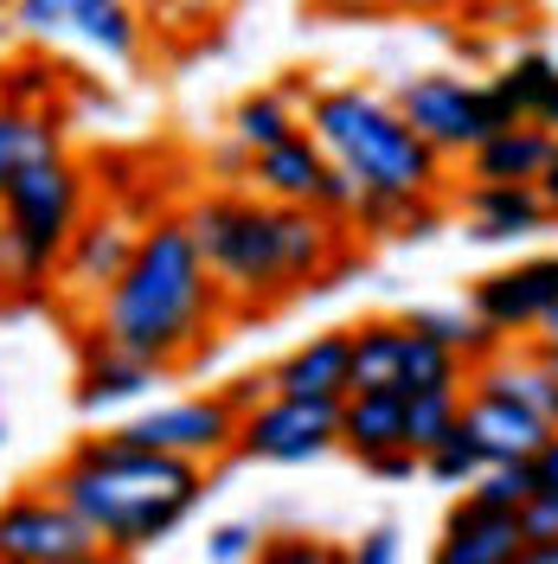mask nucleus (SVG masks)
Returning a JSON list of instances; mask_svg holds the SVG:
<instances>
[{
    "label": "nucleus",
    "mask_w": 558,
    "mask_h": 564,
    "mask_svg": "<svg viewBox=\"0 0 558 564\" xmlns=\"http://www.w3.org/2000/svg\"><path fill=\"white\" fill-rule=\"evenodd\" d=\"M193 238L206 250L212 276L225 302L238 308H270L302 289H334L341 270V218L314 206H277V199H245V193H212L186 212Z\"/></svg>",
    "instance_id": "1"
},
{
    "label": "nucleus",
    "mask_w": 558,
    "mask_h": 564,
    "mask_svg": "<svg viewBox=\"0 0 558 564\" xmlns=\"http://www.w3.org/2000/svg\"><path fill=\"white\" fill-rule=\"evenodd\" d=\"M45 488L97 532L104 552L129 558V552L174 539L193 520V507L206 500V462L161 456V449H141L109 430V436L77 443Z\"/></svg>",
    "instance_id": "2"
},
{
    "label": "nucleus",
    "mask_w": 558,
    "mask_h": 564,
    "mask_svg": "<svg viewBox=\"0 0 558 564\" xmlns=\"http://www.w3.org/2000/svg\"><path fill=\"white\" fill-rule=\"evenodd\" d=\"M225 315V289L212 276L206 250L186 218H161L154 231L136 238L129 270L104 289L97 302V334L116 347L180 366Z\"/></svg>",
    "instance_id": "3"
},
{
    "label": "nucleus",
    "mask_w": 558,
    "mask_h": 564,
    "mask_svg": "<svg viewBox=\"0 0 558 564\" xmlns=\"http://www.w3.org/2000/svg\"><path fill=\"white\" fill-rule=\"evenodd\" d=\"M309 135L328 148L334 167L360 180V193H391V199H437L443 193V154L398 116L391 97L366 84H334L309 97Z\"/></svg>",
    "instance_id": "4"
},
{
    "label": "nucleus",
    "mask_w": 558,
    "mask_h": 564,
    "mask_svg": "<svg viewBox=\"0 0 558 564\" xmlns=\"http://www.w3.org/2000/svg\"><path fill=\"white\" fill-rule=\"evenodd\" d=\"M77 218H84V174L65 154L13 174L0 186V276L39 289L58 270V250L77 231Z\"/></svg>",
    "instance_id": "5"
},
{
    "label": "nucleus",
    "mask_w": 558,
    "mask_h": 564,
    "mask_svg": "<svg viewBox=\"0 0 558 564\" xmlns=\"http://www.w3.org/2000/svg\"><path fill=\"white\" fill-rule=\"evenodd\" d=\"M391 104H398V116H405L443 161L469 154L489 129L521 122V109L507 104V90H501L494 77L475 84V77H455V70H418V77H405V84L391 90Z\"/></svg>",
    "instance_id": "6"
},
{
    "label": "nucleus",
    "mask_w": 558,
    "mask_h": 564,
    "mask_svg": "<svg viewBox=\"0 0 558 564\" xmlns=\"http://www.w3.org/2000/svg\"><path fill=\"white\" fill-rule=\"evenodd\" d=\"M341 449V404L334 398H296V391H264L238 417V456L270 462V468H302Z\"/></svg>",
    "instance_id": "7"
},
{
    "label": "nucleus",
    "mask_w": 558,
    "mask_h": 564,
    "mask_svg": "<svg viewBox=\"0 0 558 564\" xmlns=\"http://www.w3.org/2000/svg\"><path fill=\"white\" fill-rule=\"evenodd\" d=\"M238 404L225 391H206V398H174V404H154L129 417L116 436H129L141 449H161V456H186V462H218L238 449Z\"/></svg>",
    "instance_id": "8"
},
{
    "label": "nucleus",
    "mask_w": 558,
    "mask_h": 564,
    "mask_svg": "<svg viewBox=\"0 0 558 564\" xmlns=\"http://www.w3.org/2000/svg\"><path fill=\"white\" fill-rule=\"evenodd\" d=\"M97 532L58 494H13L0 507V558L7 564H84L97 558Z\"/></svg>",
    "instance_id": "9"
},
{
    "label": "nucleus",
    "mask_w": 558,
    "mask_h": 564,
    "mask_svg": "<svg viewBox=\"0 0 558 564\" xmlns=\"http://www.w3.org/2000/svg\"><path fill=\"white\" fill-rule=\"evenodd\" d=\"M13 13L33 39H77V45L104 52L109 65H129L141 52L129 0H13Z\"/></svg>",
    "instance_id": "10"
},
{
    "label": "nucleus",
    "mask_w": 558,
    "mask_h": 564,
    "mask_svg": "<svg viewBox=\"0 0 558 564\" xmlns=\"http://www.w3.org/2000/svg\"><path fill=\"white\" fill-rule=\"evenodd\" d=\"M469 308L489 321V327H501L507 340H514V334H533V327L558 308V250L552 257H526V263H514V270L482 276L475 295H469Z\"/></svg>",
    "instance_id": "11"
},
{
    "label": "nucleus",
    "mask_w": 558,
    "mask_h": 564,
    "mask_svg": "<svg viewBox=\"0 0 558 564\" xmlns=\"http://www.w3.org/2000/svg\"><path fill=\"white\" fill-rule=\"evenodd\" d=\"M455 430L475 443V456H482V468H489V462H533V449L546 443L552 423L539 417V411H526L521 398L462 386V417H455Z\"/></svg>",
    "instance_id": "12"
},
{
    "label": "nucleus",
    "mask_w": 558,
    "mask_h": 564,
    "mask_svg": "<svg viewBox=\"0 0 558 564\" xmlns=\"http://www.w3.org/2000/svg\"><path fill=\"white\" fill-rule=\"evenodd\" d=\"M136 238L141 231H129L122 218H77V231L58 250V289L77 302H104V289L129 270Z\"/></svg>",
    "instance_id": "13"
},
{
    "label": "nucleus",
    "mask_w": 558,
    "mask_h": 564,
    "mask_svg": "<svg viewBox=\"0 0 558 564\" xmlns=\"http://www.w3.org/2000/svg\"><path fill=\"white\" fill-rule=\"evenodd\" d=\"M462 212H469L475 245H521V238H539L552 225V212H546L533 180H469Z\"/></svg>",
    "instance_id": "14"
},
{
    "label": "nucleus",
    "mask_w": 558,
    "mask_h": 564,
    "mask_svg": "<svg viewBox=\"0 0 558 564\" xmlns=\"http://www.w3.org/2000/svg\"><path fill=\"white\" fill-rule=\"evenodd\" d=\"M526 532L521 513L507 507H482L475 494H462L443 520V539H437V558L443 564H521Z\"/></svg>",
    "instance_id": "15"
},
{
    "label": "nucleus",
    "mask_w": 558,
    "mask_h": 564,
    "mask_svg": "<svg viewBox=\"0 0 558 564\" xmlns=\"http://www.w3.org/2000/svg\"><path fill=\"white\" fill-rule=\"evenodd\" d=\"M168 379V366L161 359H141V352L116 347V340H90L84 352V372H77V404L84 411H116V404H141L148 391Z\"/></svg>",
    "instance_id": "16"
},
{
    "label": "nucleus",
    "mask_w": 558,
    "mask_h": 564,
    "mask_svg": "<svg viewBox=\"0 0 558 564\" xmlns=\"http://www.w3.org/2000/svg\"><path fill=\"white\" fill-rule=\"evenodd\" d=\"M353 372V327H328V334H309L302 347H289L270 366V391H296V398H347Z\"/></svg>",
    "instance_id": "17"
},
{
    "label": "nucleus",
    "mask_w": 558,
    "mask_h": 564,
    "mask_svg": "<svg viewBox=\"0 0 558 564\" xmlns=\"http://www.w3.org/2000/svg\"><path fill=\"white\" fill-rule=\"evenodd\" d=\"M321 174H328V148H321L309 129H296V135H282L277 148L250 154V186H257L264 199H277V206H314Z\"/></svg>",
    "instance_id": "18"
},
{
    "label": "nucleus",
    "mask_w": 558,
    "mask_h": 564,
    "mask_svg": "<svg viewBox=\"0 0 558 564\" xmlns=\"http://www.w3.org/2000/svg\"><path fill=\"white\" fill-rule=\"evenodd\" d=\"M341 449L360 462H379L405 443V391H347L341 398Z\"/></svg>",
    "instance_id": "19"
},
{
    "label": "nucleus",
    "mask_w": 558,
    "mask_h": 564,
    "mask_svg": "<svg viewBox=\"0 0 558 564\" xmlns=\"http://www.w3.org/2000/svg\"><path fill=\"white\" fill-rule=\"evenodd\" d=\"M552 129L539 122H507V129H489V135L469 148V180H539L546 154H552Z\"/></svg>",
    "instance_id": "20"
},
{
    "label": "nucleus",
    "mask_w": 558,
    "mask_h": 564,
    "mask_svg": "<svg viewBox=\"0 0 558 564\" xmlns=\"http://www.w3.org/2000/svg\"><path fill=\"white\" fill-rule=\"evenodd\" d=\"M52 154H65V135L45 109L0 104V186L13 174H26L33 161H52Z\"/></svg>",
    "instance_id": "21"
},
{
    "label": "nucleus",
    "mask_w": 558,
    "mask_h": 564,
    "mask_svg": "<svg viewBox=\"0 0 558 564\" xmlns=\"http://www.w3.org/2000/svg\"><path fill=\"white\" fill-rule=\"evenodd\" d=\"M494 84L507 90V104L521 109L526 122H539V129H552L558 135V58H546V52H521Z\"/></svg>",
    "instance_id": "22"
},
{
    "label": "nucleus",
    "mask_w": 558,
    "mask_h": 564,
    "mask_svg": "<svg viewBox=\"0 0 558 564\" xmlns=\"http://www.w3.org/2000/svg\"><path fill=\"white\" fill-rule=\"evenodd\" d=\"M430 386H469V359L405 321V340H398V391H430Z\"/></svg>",
    "instance_id": "23"
},
{
    "label": "nucleus",
    "mask_w": 558,
    "mask_h": 564,
    "mask_svg": "<svg viewBox=\"0 0 558 564\" xmlns=\"http://www.w3.org/2000/svg\"><path fill=\"white\" fill-rule=\"evenodd\" d=\"M398 340H405V321H360L347 391H398Z\"/></svg>",
    "instance_id": "24"
},
{
    "label": "nucleus",
    "mask_w": 558,
    "mask_h": 564,
    "mask_svg": "<svg viewBox=\"0 0 558 564\" xmlns=\"http://www.w3.org/2000/svg\"><path fill=\"white\" fill-rule=\"evenodd\" d=\"M398 321L423 327L430 340H443L450 352H462L469 366H482L489 352L507 347V334H501V327H489V321L475 315V308H469V315H462V308H411V315H398Z\"/></svg>",
    "instance_id": "25"
},
{
    "label": "nucleus",
    "mask_w": 558,
    "mask_h": 564,
    "mask_svg": "<svg viewBox=\"0 0 558 564\" xmlns=\"http://www.w3.org/2000/svg\"><path fill=\"white\" fill-rule=\"evenodd\" d=\"M296 129H302V116H296V104H289L282 90H257V97H245V104L232 109V135L245 141L250 154L277 148V141L296 135Z\"/></svg>",
    "instance_id": "26"
},
{
    "label": "nucleus",
    "mask_w": 558,
    "mask_h": 564,
    "mask_svg": "<svg viewBox=\"0 0 558 564\" xmlns=\"http://www.w3.org/2000/svg\"><path fill=\"white\" fill-rule=\"evenodd\" d=\"M462 417V386H430V391H405V443L411 449H437Z\"/></svg>",
    "instance_id": "27"
},
{
    "label": "nucleus",
    "mask_w": 558,
    "mask_h": 564,
    "mask_svg": "<svg viewBox=\"0 0 558 564\" xmlns=\"http://www.w3.org/2000/svg\"><path fill=\"white\" fill-rule=\"evenodd\" d=\"M462 494H475L482 507H507V513H521V500L533 494V462H489Z\"/></svg>",
    "instance_id": "28"
},
{
    "label": "nucleus",
    "mask_w": 558,
    "mask_h": 564,
    "mask_svg": "<svg viewBox=\"0 0 558 564\" xmlns=\"http://www.w3.org/2000/svg\"><path fill=\"white\" fill-rule=\"evenodd\" d=\"M423 475L443 481V488H469V481L482 475V456H475V443H469L462 430H450L437 449H423Z\"/></svg>",
    "instance_id": "29"
},
{
    "label": "nucleus",
    "mask_w": 558,
    "mask_h": 564,
    "mask_svg": "<svg viewBox=\"0 0 558 564\" xmlns=\"http://www.w3.org/2000/svg\"><path fill=\"white\" fill-rule=\"evenodd\" d=\"M264 552V532L250 527V520H225V527L206 532V558L212 564H245Z\"/></svg>",
    "instance_id": "30"
},
{
    "label": "nucleus",
    "mask_w": 558,
    "mask_h": 564,
    "mask_svg": "<svg viewBox=\"0 0 558 564\" xmlns=\"http://www.w3.org/2000/svg\"><path fill=\"white\" fill-rule=\"evenodd\" d=\"M521 532L526 545H546V539H558V488H533L521 500ZM526 558V552H521Z\"/></svg>",
    "instance_id": "31"
},
{
    "label": "nucleus",
    "mask_w": 558,
    "mask_h": 564,
    "mask_svg": "<svg viewBox=\"0 0 558 564\" xmlns=\"http://www.w3.org/2000/svg\"><path fill=\"white\" fill-rule=\"evenodd\" d=\"M353 206H360V180H353L347 167H334V161H328L321 193H314V212H328V218H353Z\"/></svg>",
    "instance_id": "32"
},
{
    "label": "nucleus",
    "mask_w": 558,
    "mask_h": 564,
    "mask_svg": "<svg viewBox=\"0 0 558 564\" xmlns=\"http://www.w3.org/2000/svg\"><path fill=\"white\" fill-rule=\"evenodd\" d=\"M238 0H154V13L168 26H206V20H225Z\"/></svg>",
    "instance_id": "33"
},
{
    "label": "nucleus",
    "mask_w": 558,
    "mask_h": 564,
    "mask_svg": "<svg viewBox=\"0 0 558 564\" xmlns=\"http://www.w3.org/2000/svg\"><path fill=\"white\" fill-rule=\"evenodd\" d=\"M398 539H405V532L391 527V520H379V527H373L366 539H360V545H353V564H391L398 552H405Z\"/></svg>",
    "instance_id": "34"
},
{
    "label": "nucleus",
    "mask_w": 558,
    "mask_h": 564,
    "mask_svg": "<svg viewBox=\"0 0 558 564\" xmlns=\"http://www.w3.org/2000/svg\"><path fill=\"white\" fill-rule=\"evenodd\" d=\"M533 488H558V423L546 430V443L533 449Z\"/></svg>",
    "instance_id": "35"
},
{
    "label": "nucleus",
    "mask_w": 558,
    "mask_h": 564,
    "mask_svg": "<svg viewBox=\"0 0 558 564\" xmlns=\"http://www.w3.org/2000/svg\"><path fill=\"white\" fill-rule=\"evenodd\" d=\"M212 167H218L225 180H250V148H245L238 135H232L225 148H218V154H212Z\"/></svg>",
    "instance_id": "36"
},
{
    "label": "nucleus",
    "mask_w": 558,
    "mask_h": 564,
    "mask_svg": "<svg viewBox=\"0 0 558 564\" xmlns=\"http://www.w3.org/2000/svg\"><path fill=\"white\" fill-rule=\"evenodd\" d=\"M533 186H539V199H546V212L558 218V141H552V154H546V167H539V180H533Z\"/></svg>",
    "instance_id": "37"
},
{
    "label": "nucleus",
    "mask_w": 558,
    "mask_h": 564,
    "mask_svg": "<svg viewBox=\"0 0 558 564\" xmlns=\"http://www.w3.org/2000/svg\"><path fill=\"white\" fill-rule=\"evenodd\" d=\"M314 13H334V20H353V13H379L385 0H309Z\"/></svg>",
    "instance_id": "38"
},
{
    "label": "nucleus",
    "mask_w": 558,
    "mask_h": 564,
    "mask_svg": "<svg viewBox=\"0 0 558 564\" xmlns=\"http://www.w3.org/2000/svg\"><path fill=\"white\" fill-rule=\"evenodd\" d=\"M264 558H277V564H321L328 552H321V545H264Z\"/></svg>",
    "instance_id": "39"
},
{
    "label": "nucleus",
    "mask_w": 558,
    "mask_h": 564,
    "mask_svg": "<svg viewBox=\"0 0 558 564\" xmlns=\"http://www.w3.org/2000/svg\"><path fill=\"white\" fill-rule=\"evenodd\" d=\"M521 564H558V539H546V545H526Z\"/></svg>",
    "instance_id": "40"
},
{
    "label": "nucleus",
    "mask_w": 558,
    "mask_h": 564,
    "mask_svg": "<svg viewBox=\"0 0 558 564\" xmlns=\"http://www.w3.org/2000/svg\"><path fill=\"white\" fill-rule=\"evenodd\" d=\"M533 334H539V347H558V308H552V315H546V321H539Z\"/></svg>",
    "instance_id": "41"
},
{
    "label": "nucleus",
    "mask_w": 558,
    "mask_h": 564,
    "mask_svg": "<svg viewBox=\"0 0 558 564\" xmlns=\"http://www.w3.org/2000/svg\"><path fill=\"white\" fill-rule=\"evenodd\" d=\"M539 352H546V359H552V372H558V347H539Z\"/></svg>",
    "instance_id": "42"
},
{
    "label": "nucleus",
    "mask_w": 558,
    "mask_h": 564,
    "mask_svg": "<svg viewBox=\"0 0 558 564\" xmlns=\"http://www.w3.org/2000/svg\"><path fill=\"white\" fill-rule=\"evenodd\" d=\"M0 443H7V423H0Z\"/></svg>",
    "instance_id": "43"
}]
</instances>
